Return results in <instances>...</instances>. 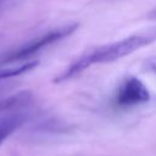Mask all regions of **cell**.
Here are the masks:
<instances>
[{"instance_id": "1", "label": "cell", "mask_w": 156, "mask_h": 156, "mask_svg": "<svg viewBox=\"0 0 156 156\" xmlns=\"http://www.w3.org/2000/svg\"><path fill=\"white\" fill-rule=\"evenodd\" d=\"M154 41H156V27L140 30L118 41L91 49L85 54H83L74 62H72L69 67H67L62 73H60L54 79V83L66 82L78 76L79 73H82L88 67L95 63H110V62L117 61L141 48H145L152 44Z\"/></svg>"}, {"instance_id": "2", "label": "cell", "mask_w": 156, "mask_h": 156, "mask_svg": "<svg viewBox=\"0 0 156 156\" xmlns=\"http://www.w3.org/2000/svg\"><path fill=\"white\" fill-rule=\"evenodd\" d=\"M77 28H78V23H71V24H66L63 27L56 28L54 30H50L45 34H41L40 37H37V38L24 43L22 46L1 55L0 65H9V63L23 61V60L30 57L32 55L41 51L44 48L71 35L73 32H76Z\"/></svg>"}, {"instance_id": "3", "label": "cell", "mask_w": 156, "mask_h": 156, "mask_svg": "<svg viewBox=\"0 0 156 156\" xmlns=\"http://www.w3.org/2000/svg\"><path fill=\"white\" fill-rule=\"evenodd\" d=\"M150 100V93L145 84L136 77H127L117 89L116 102L123 107L145 104Z\"/></svg>"}, {"instance_id": "4", "label": "cell", "mask_w": 156, "mask_h": 156, "mask_svg": "<svg viewBox=\"0 0 156 156\" xmlns=\"http://www.w3.org/2000/svg\"><path fill=\"white\" fill-rule=\"evenodd\" d=\"M32 101L33 94L29 90H22L11 96H7L6 99L0 101V116L12 112L26 111V108L32 104Z\"/></svg>"}, {"instance_id": "5", "label": "cell", "mask_w": 156, "mask_h": 156, "mask_svg": "<svg viewBox=\"0 0 156 156\" xmlns=\"http://www.w3.org/2000/svg\"><path fill=\"white\" fill-rule=\"evenodd\" d=\"M27 119V112H12L0 116V145L15 132L17 130Z\"/></svg>"}, {"instance_id": "6", "label": "cell", "mask_w": 156, "mask_h": 156, "mask_svg": "<svg viewBox=\"0 0 156 156\" xmlns=\"http://www.w3.org/2000/svg\"><path fill=\"white\" fill-rule=\"evenodd\" d=\"M38 61H29V62H24V63H20L16 66H11V67H6V68H0V82L27 73L29 71H32L33 68H35L38 66Z\"/></svg>"}, {"instance_id": "7", "label": "cell", "mask_w": 156, "mask_h": 156, "mask_svg": "<svg viewBox=\"0 0 156 156\" xmlns=\"http://www.w3.org/2000/svg\"><path fill=\"white\" fill-rule=\"evenodd\" d=\"M144 69H146L147 72H151L154 74H156V56L154 57H149L144 61Z\"/></svg>"}, {"instance_id": "8", "label": "cell", "mask_w": 156, "mask_h": 156, "mask_svg": "<svg viewBox=\"0 0 156 156\" xmlns=\"http://www.w3.org/2000/svg\"><path fill=\"white\" fill-rule=\"evenodd\" d=\"M147 18H150V20H156V7L147 15Z\"/></svg>"}, {"instance_id": "9", "label": "cell", "mask_w": 156, "mask_h": 156, "mask_svg": "<svg viewBox=\"0 0 156 156\" xmlns=\"http://www.w3.org/2000/svg\"><path fill=\"white\" fill-rule=\"evenodd\" d=\"M6 88H7V87H6V84H5V85H2V84H1V85H0V91L6 90Z\"/></svg>"}, {"instance_id": "10", "label": "cell", "mask_w": 156, "mask_h": 156, "mask_svg": "<svg viewBox=\"0 0 156 156\" xmlns=\"http://www.w3.org/2000/svg\"><path fill=\"white\" fill-rule=\"evenodd\" d=\"M1 2H2V0H0V6H1Z\"/></svg>"}]
</instances>
